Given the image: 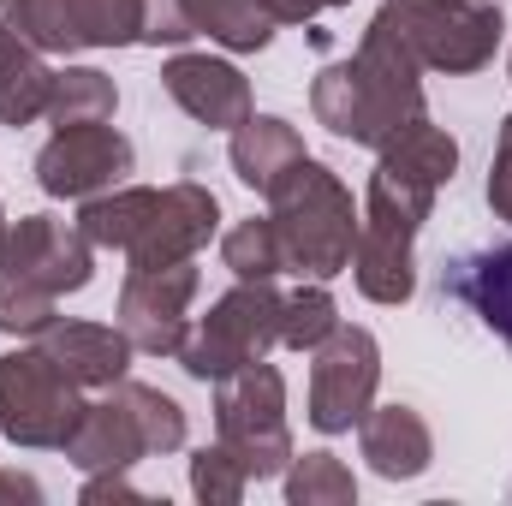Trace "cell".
Segmentation results:
<instances>
[{"label": "cell", "mask_w": 512, "mask_h": 506, "mask_svg": "<svg viewBox=\"0 0 512 506\" xmlns=\"http://www.w3.org/2000/svg\"><path fill=\"white\" fill-rule=\"evenodd\" d=\"M334 6H352V0H274L280 24H310L316 12H334Z\"/></svg>", "instance_id": "cell-31"}, {"label": "cell", "mask_w": 512, "mask_h": 506, "mask_svg": "<svg viewBox=\"0 0 512 506\" xmlns=\"http://www.w3.org/2000/svg\"><path fill=\"white\" fill-rule=\"evenodd\" d=\"M382 12L411 42L423 72H447V78L483 72L507 36L501 6H489V0H382Z\"/></svg>", "instance_id": "cell-8"}, {"label": "cell", "mask_w": 512, "mask_h": 506, "mask_svg": "<svg viewBox=\"0 0 512 506\" xmlns=\"http://www.w3.org/2000/svg\"><path fill=\"white\" fill-rule=\"evenodd\" d=\"M6 227H12V221H6V209H0V233H6Z\"/></svg>", "instance_id": "cell-33"}, {"label": "cell", "mask_w": 512, "mask_h": 506, "mask_svg": "<svg viewBox=\"0 0 512 506\" xmlns=\"http://www.w3.org/2000/svg\"><path fill=\"white\" fill-rule=\"evenodd\" d=\"M334 328H340V304H334L328 280H310V286L286 292V310H280V346H292V352H316Z\"/></svg>", "instance_id": "cell-25"}, {"label": "cell", "mask_w": 512, "mask_h": 506, "mask_svg": "<svg viewBox=\"0 0 512 506\" xmlns=\"http://www.w3.org/2000/svg\"><path fill=\"white\" fill-rule=\"evenodd\" d=\"M221 256H227V268H233L239 280H274V274H286V251H280V233H274L268 215L239 221V227L221 239Z\"/></svg>", "instance_id": "cell-26"}, {"label": "cell", "mask_w": 512, "mask_h": 506, "mask_svg": "<svg viewBox=\"0 0 512 506\" xmlns=\"http://www.w3.org/2000/svg\"><path fill=\"white\" fill-rule=\"evenodd\" d=\"M185 447V405L149 381H114L108 399H96L84 411V423L66 441V459L90 477V471H131L137 459L155 453H179Z\"/></svg>", "instance_id": "cell-4"}, {"label": "cell", "mask_w": 512, "mask_h": 506, "mask_svg": "<svg viewBox=\"0 0 512 506\" xmlns=\"http://www.w3.org/2000/svg\"><path fill=\"white\" fill-rule=\"evenodd\" d=\"M120 108V90L102 66H66L54 72V90H48V114L54 126H96V120H114Z\"/></svg>", "instance_id": "cell-23"}, {"label": "cell", "mask_w": 512, "mask_h": 506, "mask_svg": "<svg viewBox=\"0 0 512 506\" xmlns=\"http://www.w3.org/2000/svg\"><path fill=\"white\" fill-rule=\"evenodd\" d=\"M131 167H137V149H131L126 131H114L108 120H96V126H54V137L36 149V185L48 197H66V203H84L96 191L126 185Z\"/></svg>", "instance_id": "cell-11"}, {"label": "cell", "mask_w": 512, "mask_h": 506, "mask_svg": "<svg viewBox=\"0 0 512 506\" xmlns=\"http://www.w3.org/2000/svg\"><path fill=\"white\" fill-rule=\"evenodd\" d=\"M0 274H18L42 292H84L96 280V245L78 221L60 215H24L0 233Z\"/></svg>", "instance_id": "cell-12"}, {"label": "cell", "mask_w": 512, "mask_h": 506, "mask_svg": "<svg viewBox=\"0 0 512 506\" xmlns=\"http://www.w3.org/2000/svg\"><path fill=\"white\" fill-rule=\"evenodd\" d=\"M197 30H191V12H185V0H137V42H149V48H179V42H191Z\"/></svg>", "instance_id": "cell-29"}, {"label": "cell", "mask_w": 512, "mask_h": 506, "mask_svg": "<svg viewBox=\"0 0 512 506\" xmlns=\"http://www.w3.org/2000/svg\"><path fill=\"white\" fill-rule=\"evenodd\" d=\"M185 12H191V30L197 36H209V42H221L233 54L268 48L274 30H280L274 0H185Z\"/></svg>", "instance_id": "cell-21"}, {"label": "cell", "mask_w": 512, "mask_h": 506, "mask_svg": "<svg viewBox=\"0 0 512 506\" xmlns=\"http://www.w3.org/2000/svg\"><path fill=\"white\" fill-rule=\"evenodd\" d=\"M42 352L78 381V387H114L126 381L137 346L126 340V328H108V322H66L54 316L42 328Z\"/></svg>", "instance_id": "cell-17"}, {"label": "cell", "mask_w": 512, "mask_h": 506, "mask_svg": "<svg viewBox=\"0 0 512 506\" xmlns=\"http://www.w3.org/2000/svg\"><path fill=\"white\" fill-rule=\"evenodd\" d=\"M489 209H495V221L512 227V114L501 120V143H495V161H489Z\"/></svg>", "instance_id": "cell-30"}, {"label": "cell", "mask_w": 512, "mask_h": 506, "mask_svg": "<svg viewBox=\"0 0 512 506\" xmlns=\"http://www.w3.org/2000/svg\"><path fill=\"white\" fill-rule=\"evenodd\" d=\"M268 221L280 233L286 251V274L298 280H334L352 268V245H358V203L340 185L334 167H322L316 155H298L274 185H268Z\"/></svg>", "instance_id": "cell-3"}, {"label": "cell", "mask_w": 512, "mask_h": 506, "mask_svg": "<svg viewBox=\"0 0 512 506\" xmlns=\"http://www.w3.org/2000/svg\"><path fill=\"white\" fill-rule=\"evenodd\" d=\"M48 90H54V72H48V54H36L30 42L6 36L0 30V126H30L48 114Z\"/></svg>", "instance_id": "cell-20"}, {"label": "cell", "mask_w": 512, "mask_h": 506, "mask_svg": "<svg viewBox=\"0 0 512 506\" xmlns=\"http://www.w3.org/2000/svg\"><path fill=\"white\" fill-rule=\"evenodd\" d=\"M453 173H459V143L429 114L382 149L370 191H364V227L352 245V280L370 304H405L417 292L411 245L435 209V191L453 185Z\"/></svg>", "instance_id": "cell-1"}, {"label": "cell", "mask_w": 512, "mask_h": 506, "mask_svg": "<svg viewBox=\"0 0 512 506\" xmlns=\"http://www.w3.org/2000/svg\"><path fill=\"white\" fill-rule=\"evenodd\" d=\"M161 90L209 131H233L245 126L251 108V78L233 66V60H215V54H173L161 66Z\"/></svg>", "instance_id": "cell-15"}, {"label": "cell", "mask_w": 512, "mask_h": 506, "mask_svg": "<svg viewBox=\"0 0 512 506\" xmlns=\"http://www.w3.org/2000/svg\"><path fill=\"white\" fill-rule=\"evenodd\" d=\"M203 274L191 262L173 268H131L120 286V328L137 352L149 358H179L185 334H191V298H197Z\"/></svg>", "instance_id": "cell-13"}, {"label": "cell", "mask_w": 512, "mask_h": 506, "mask_svg": "<svg viewBox=\"0 0 512 506\" xmlns=\"http://www.w3.org/2000/svg\"><path fill=\"white\" fill-rule=\"evenodd\" d=\"M0 501H42L36 477H18V471H0Z\"/></svg>", "instance_id": "cell-32"}, {"label": "cell", "mask_w": 512, "mask_h": 506, "mask_svg": "<svg viewBox=\"0 0 512 506\" xmlns=\"http://www.w3.org/2000/svg\"><path fill=\"white\" fill-rule=\"evenodd\" d=\"M90 399L84 387L66 376L42 346H18L0 358V435L12 447H60L72 441V429L84 423Z\"/></svg>", "instance_id": "cell-6"}, {"label": "cell", "mask_w": 512, "mask_h": 506, "mask_svg": "<svg viewBox=\"0 0 512 506\" xmlns=\"http://www.w3.org/2000/svg\"><path fill=\"white\" fill-rule=\"evenodd\" d=\"M245 489H251V471L239 465V453H233L227 441L191 453V495L203 506H239Z\"/></svg>", "instance_id": "cell-27"}, {"label": "cell", "mask_w": 512, "mask_h": 506, "mask_svg": "<svg viewBox=\"0 0 512 506\" xmlns=\"http://www.w3.org/2000/svg\"><path fill=\"white\" fill-rule=\"evenodd\" d=\"M54 322V292H42V286H30V280H18V274H0V334H36L42 340V328Z\"/></svg>", "instance_id": "cell-28"}, {"label": "cell", "mask_w": 512, "mask_h": 506, "mask_svg": "<svg viewBox=\"0 0 512 506\" xmlns=\"http://www.w3.org/2000/svg\"><path fill=\"white\" fill-rule=\"evenodd\" d=\"M280 310H286V292H274V280H239L185 334L179 370L191 381H209L215 387L221 376H233V370H245L256 358H268L280 346Z\"/></svg>", "instance_id": "cell-5"}, {"label": "cell", "mask_w": 512, "mask_h": 506, "mask_svg": "<svg viewBox=\"0 0 512 506\" xmlns=\"http://www.w3.org/2000/svg\"><path fill=\"white\" fill-rule=\"evenodd\" d=\"M286 501L292 506H352L358 501V477L328 447H316L304 459L292 453V465H286Z\"/></svg>", "instance_id": "cell-24"}, {"label": "cell", "mask_w": 512, "mask_h": 506, "mask_svg": "<svg viewBox=\"0 0 512 506\" xmlns=\"http://www.w3.org/2000/svg\"><path fill=\"white\" fill-rule=\"evenodd\" d=\"M215 227H221L215 191L197 185V179H179V185L155 191V209H149L137 245L126 251V262L131 268H173V262H191V256L215 239Z\"/></svg>", "instance_id": "cell-14"}, {"label": "cell", "mask_w": 512, "mask_h": 506, "mask_svg": "<svg viewBox=\"0 0 512 506\" xmlns=\"http://www.w3.org/2000/svg\"><path fill=\"white\" fill-rule=\"evenodd\" d=\"M441 292L453 304H465L495 340L512 346V239L507 245H483V251H465L441 268Z\"/></svg>", "instance_id": "cell-16"}, {"label": "cell", "mask_w": 512, "mask_h": 506, "mask_svg": "<svg viewBox=\"0 0 512 506\" xmlns=\"http://www.w3.org/2000/svg\"><path fill=\"white\" fill-rule=\"evenodd\" d=\"M376 387H382V346L370 328H334L316 352H310V429L322 435H346L364 423V411L376 405Z\"/></svg>", "instance_id": "cell-10"}, {"label": "cell", "mask_w": 512, "mask_h": 506, "mask_svg": "<svg viewBox=\"0 0 512 506\" xmlns=\"http://www.w3.org/2000/svg\"><path fill=\"white\" fill-rule=\"evenodd\" d=\"M0 30L30 42L36 54L131 48L137 0H0Z\"/></svg>", "instance_id": "cell-9"}, {"label": "cell", "mask_w": 512, "mask_h": 506, "mask_svg": "<svg viewBox=\"0 0 512 506\" xmlns=\"http://www.w3.org/2000/svg\"><path fill=\"white\" fill-rule=\"evenodd\" d=\"M227 155H233V173L268 197V185L304 155V137L298 126H286V120H274V114H251L245 126H233V143H227Z\"/></svg>", "instance_id": "cell-19"}, {"label": "cell", "mask_w": 512, "mask_h": 506, "mask_svg": "<svg viewBox=\"0 0 512 506\" xmlns=\"http://www.w3.org/2000/svg\"><path fill=\"white\" fill-rule=\"evenodd\" d=\"M215 429L221 441L239 453V465L262 477H286L292 465V429H286V381L268 358H256L245 370L215 381Z\"/></svg>", "instance_id": "cell-7"}, {"label": "cell", "mask_w": 512, "mask_h": 506, "mask_svg": "<svg viewBox=\"0 0 512 506\" xmlns=\"http://www.w3.org/2000/svg\"><path fill=\"white\" fill-rule=\"evenodd\" d=\"M149 209H155V185H114V191H96L78 203V227L96 251L126 256L143 233V221H149Z\"/></svg>", "instance_id": "cell-22"}, {"label": "cell", "mask_w": 512, "mask_h": 506, "mask_svg": "<svg viewBox=\"0 0 512 506\" xmlns=\"http://www.w3.org/2000/svg\"><path fill=\"white\" fill-rule=\"evenodd\" d=\"M310 114H316V126H328L334 137H346L358 149H376V155L405 126H417L429 114L423 108V60L411 54V42L393 30L387 12L370 18L352 60L316 72Z\"/></svg>", "instance_id": "cell-2"}, {"label": "cell", "mask_w": 512, "mask_h": 506, "mask_svg": "<svg viewBox=\"0 0 512 506\" xmlns=\"http://www.w3.org/2000/svg\"><path fill=\"white\" fill-rule=\"evenodd\" d=\"M358 447H364L370 471L387 477V483H411L435 459V435L411 405H370L364 423H358Z\"/></svg>", "instance_id": "cell-18"}]
</instances>
